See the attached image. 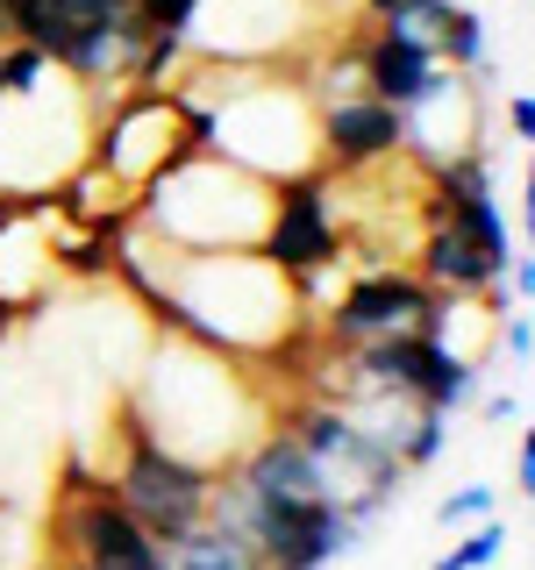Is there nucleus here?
<instances>
[{
	"label": "nucleus",
	"instance_id": "1",
	"mask_svg": "<svg viewBox=\"0 0 535 570\" xmlns=\"http://www.w3.org/2000/svg\"><path fill=\"white\" fill-rule=\"evenodd\" d=\"M157 249V243H150ZM115 272L129 278V293H143L157 307V321L178 335V343L228 356V364H257V356H285L300 328H308V307H300L293 278L272 272L257 249H207V257H186V249H165V272H143L136 264V236L115 249Z\"/></svg>",
	"mask_w": 535,
	"mask_h": 570
},
{
	"label": "nucleus",
	"instance_id": "2",
	"mask_svg": "<svg viewBox=\"0 0 535 570\" xmlns=\"http://www.w3.org/2000/svg\"><path fill=\"white\" fill-rule=\"evenodd\" d=\"M264 200L272 186L250 178L236 165H222L214 150L172 165L165 178L136 193V236L157 249H186V257H207V249H257L264 236Z\"/></svg>",
	"mask_w": 535,
	"mask_h": 570
},
{
	"label": "nucleus",
	"instance_id": "3",
	"mask_svg": "<svg viewBox=\"0 0 535 570\" xmlns=\"http://www.w3.org/2000/svg\"><path fill=\"white\" fill-rule=\"evenodd\" d=\"M201 150H207V107L186 86H121L107 100V115L94 121V157L86 165L136 200L150 178H165L172 165H186Z\"/></svg>",
	"mask_w": 535,
	"mask_h": 570
},
{
	"label": "nucleus",
	"instance_id": "4",
	"mask_svg": "<svg viewBox=\"0 0 535 570\" xmlns=\"http://www.w3.org/2000/svg\"><path fill=\"white\" fill-rule=\"evenodd\" d=\"M214 478H222V471H207V463L165 450V442L136 421L129 400L115 406V499L136 513V528L150 534L157 549H178L193 528H207Z\"/></svg>",
	"mask_w": 535,
	"mask_h": 570
},
{
	"label": "nucleus",
	"instance_id": "5",
	"mask_svg": "<svg viewBox=\"0 0 535 570\" xmlns=\"http://www.w3.org/2000/svg\"><path fill=\"white\" fill-rule=\"evenodd\" d=\"M50 542L58 563H94V570H150L165 563V549L136 528V513L115 499V478L71 456L50 499Z\"/></svg>",
	"mask_w": 535,
	"mask_h": 570
},
{
	"label": "nucleus",
	"instance_id": "6",
	"mask_svg": "<svg viewBox=\"0 0 535 570\" xmlns=\"http://www.w3.org/2000/svg\"><path fill=\"white\" fill-rule=\"evenodd\" d=\"M343 214H335V178L329 171H293V178H272V200H264V236H257V257L272 272L293 278L300 307L314 299V285L329 264H343Z\"/></svg>",
	"mask_w": 535,
	"mask_h": 570
},
{
	"label": "nucleus",
	"instance_id": "7",
	"mask_svg": "<svg viewBox=\"0 0 535 570\" xmlns=\"http://www.w3.org/2000/svg\"><path fill=\"white\" fill-rule=\"evenodd\" d=\"M436 314H442V293L415 264H371L335 293L329 314H314V335H321V356H343L357 343H379V335L436 328Z\"/></svg>",
	"mask_w": 535,
	"mask_h": 570
},
{
	"label": "nucleus",
	"instance_id": "8",
	"mask_svg": "<svg viewBox=\"0 0 535 570\" xmlns=\"http://www.w3.org/2000/svg\"><path fill=\"white\" fill-rule=\"evenodd\" d=\"M314 142H321V171L329 178L371 171V165H386V157L407 150V107H386L371 94L314 100Z\"/></svg>",
	"mask_w": 535,
	"mask_h": 570
},
{
	"label": "nucleus",
	"instance_id": "9",
	"mask_svg": "<svg viewBox=\"0 0 535 570\" xmlns=\"http://www.w3.org/2000/svg\"><path fill=\"white\" fill-rule=\"evenodd\" d=\"M407 150H415L421 165L478 150V100H471V79H464V71L436 65V79H428L421 100L407 107Z\"/></svg>",
	"mask_w": 535,
	"mask_h": 570
},
{
	"label": "nucleus",
	"instance_id": "10",
	"mask_svg": "<svg viewBox=\"0 0 535 570\" xmlns=\"http://www.w3.org/2000/svg\"><path fill=\"white\" fill-rule=\"evenodd\" d=\"M428 79H436V43H415V36L364 22V36H357V94H371L386 107H415Z\"/></svg>",
	"mask_w": 535,
	"mask_h": 570
},
{
	"label": "nucleus",
	"instance_id": "11",
	"mask_svg": "<svg viewBox=\"0 0 535 570\" xmlns=\"http://www.w3.org/2000/svg\"><path fill=\"white\" fill-rule=\"evenodd\" d=\"M436 65L464 71L471 86H493V36H486V14H478L471 0H457L450 22L436 29Z\"/></svg>",
	"mask_w": 535,
	"mask_h": 570
},
{
	"label": "nucleus",
	"instance_id": "12",
	"mask_svg": "<svg viewBox=\"0 0 535 570\" xmlns=\"http://www.w3.org/2000/svg\"><path fill=\"white\" fill-rule=\"evenodd\" d=\"M165 557H172V570H257V557H250L228 528H214V521L193 528L178 549H165Z\"/></svg>",
	"mask_w": 535,
	"mask_h": 570
},
{
	"label": "nucleus",
	"instance_id": "13",
	"mask_svg": "<svg viewBox=\"0 0 535 570\" xmlns=\"http://www.w3.org/2000/svg\"><path fill=\"white\" fill-rule=\"evenodd\" d=\"M450 428H457V421H442V414H421V406L400 421V435H392V456L407 463V478L436 471V463H442V450H450Z\"/></svg>",
	"mask_w": 535,
	"mask_h": 570
},
{
	"label": "nucleus",
	"instance_id": "14",
	"mask_svg": "<svg viewBox=\"0 0 535 570\" xmlns=\"http://www.w3.org/2000/svg\"><path fill=\"white\" fill-rule=\"evenodd\" d=\"M499 557H507V521H478V528H464L428 570H486V563H499Z\"/></svg>",
	"mask_w": 535,
	"mask_h": 570
},
{
	"label": "nucleus",
	"instance_id": "15",
	"mask_svg": "<svg viewBox=\"0 0 535 570\" xmlns=\"http://www.w3.org/2000/svg\"><path fill=\"white\" fill-rule=\"evenodd\" d=\"M450 8H457V0H392V8L379 14V29L415 36V43H436V29L450 22Z\"/></svg>",
	"mask_w": 535,
	"mask_h": 570
},
{
	"label": "nucleus",
	"instance_id": "16",
	"mask_svg": "<svg viewBox=\"0 0 535 570\" xmlns=\"http://www.w3.org/2000/svg\"><path fill=\"white\" fill-rule=\"evenodd\" d=\"M493 507H499V492L486 485V478H471V485H457V492H442V507H436V528H478V521H493Z\"/></svg>",
	"mask_w": 535,
	"mask_h": 570
},
{
	"label": "nucleus",
	"instance_id": "17",
	"mask_svg": "<svg viewBox=\"0 0 535 570\" xmlns=\"http://www.w3.org/2000/svg\"><path fill=\"white\" fill-rule=\"evenodd\" d=\"M493 350L507 356L514 371H522L528 356H535V314H528V307H499V321H493Z\"/></svg>",
	"mask_w": 535,
	"mask_h": 570
},
{
	"label": "nucleus",
	"instance_id": "18",
	"mask_svg": "<svg viewBox=\"0 0 535 570\" xmlns=\"http://www.w3.org/2000/svg\"><path fill=\"white\" fill-rule=\"evenodd\" d=\"M471 406H478V421H493V428H507V421L522 428V421H528V385H499V392H478Z\"/></svg>",
	"mask_w": 535,
	"mask_h": 570
},
{
	"label": "nucleus",
	"instance_id": "19",
	"mask_svg": "<svg viewBox=\"0 0 535 570\" xmlns=\"http://www.w3.org/2000/svg\"><path fill=\"white\" fill-rule=\"evenodd\" d=\"M193 8H201V0H136V22L143 29H178V36H186Z\"/></svg>",
	"mask_w": 535,
	"mask_h": 570
},
{
	"label": "nucleus",
	"instance_id": "20",
	"mask_svg": "<svg viewBox=\"0 0 535 570\" xmlns=\"http://www.w3.org/2000/svg\"><path fill=\"white\" fill-rule=\"evenodd\" d=\"M507 136L522 142V150L535 142V94H528V86H514V94H507Z\"/></svg>",
	"mask_w": 535,
	"mask_h": 570
},
{
	"label": "nucleus",
	"instance_id": "21",
	"mask_svg": "<svg viewBox=\"0 0 535 570\" xmlns=\"http://www.w3.org/2000/svg\"><path fill=\"white\" fill-rule=\"evenodd\" d=\"M535 492V435H528V421L514 428V499H528Z\"/></svg>",
	"mask_w": 535,
	"mask_h": 570
},
{
	"label": "nucleus",
	"instance_id": "22",
	"mask_svg": "<svg viewBox=\"0 0 535 570\" xmlns=\"http://www.w3.org/2000/svg\"><path fill=\"white\" fill-rule=\"evenodd\" d=\"M58 570H94V563H58Z\"/></svg>",
	"mask_w": 535,
	"mask_h": 570
}]
</instances>
